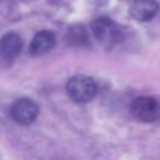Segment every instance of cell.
<instances>
[{"instance_id":"1","label":"cell","mask_w":160,"mask_h":160,"mask_svg":"<svg viewBox=\"0 0 160 160\" xmlns=\"http://www.w3.org/2000/svg\"><path fill=\"white\" fill-rule=\"evenodd\" d=\"M66 89L69 98L77 103L89 102L97 93V86L93 79L82 75L70 78L67 82Z\"/></svg>"},{"instance_id":"2","label":"cell","mask_w":160,"mask_h":160,"mask_svg":"<svg viewBox=\"0 0 160 160\" xmlns=\"http://www.w3.org/2000/svg\"><path fill=\"white\" fill-rule=\"evenodd\" d=\"M131 113L140 122H155L160 115L159 102L152 97H138L132 102Z\"/></svg>"},{"instance_id":"3","label":"cell","mask_w":160,"mask_h":160,"mask_svg":"<svg viewBox=\"0 0 160 160\" xmlns=\"http://www.w3.org/2000/svg\"><path fill=\"white\" fill-rule=\"evenodd\" d=\"M10 114L17 123L22 125H29L33 123L38 116V105L31 99H18L11 105Z\"/></svg>"},{"instance_id":"4","label":"cell","mask_w":160,"mask_h":160,"mask_svg":"<svg viewBox=\"0 0 160 160\" xmlns=\"http://www.w3.org/2000/svg\"><path fill=\"white\" fill-rule=\"evenodd\" d=\"M92 31L96 38L103 43L116 42L121 35L120 29H118L115 23L107 18L98 19L96 22H93Z\"/></svg>"},{"instance_id":"5","label":"cell","mask_w":160,"mask_h":160,"mask_svg":"<svg viewBox=\"0 0 160 160\" xmlns=\"http://www.w3.org/2000/svg\"><path fill=\"white\" fill-rule=\"evenodd\" d=\"M158 3L155 0H135L129 7V14L135 20L145 22L157 14Z\"/></svg>"},{"instance_id":"6","label":"cell","mask_w":160,"mask_h":160,"mask_svg":"<svg viewBox=\"0 0 160 160\" xmlns=\"http://www.w3.org/2000/svg\"><path fill=\"white\" fill-rule=\"evenodd\" d=\"M23 42L16 33H7L0 38V57L12 60L21 53Z\"/></svg>"},{"instance_id":"7","label":"cell","mask_w":160,"mask_h":160,"mask_svg":"<svg viewBox=\"0 0 160 160\" xmlns=\"http://www.w3.org/2000/svg\"><path fill=\"white\" fill-rule=\"evenodd\" d=\"M56 45V36L51 31H41L34 36L30 45L29 52L33 56L43 55L49 52Z\"/></svg>"}]
</instances>
